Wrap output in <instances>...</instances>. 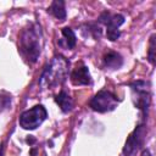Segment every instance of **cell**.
I'll list each match as a JSON object with an SVG mask.
<instances>
[{
  "mask_svg": "<svg viewBox=\"0 0 156 156\" xmlns=\"http://www.w3.org/2000/svg\"><path fill=\"white\" fill-rule=\"evenodd\" d=\"M69 79L74 85H89L91 84V76L89 73L88 67L79 62L71 72Z\"/></svg>",
  "mask_w": 156,
  "mask_h": 156,
  "instance_id": "cell-8",
  "label": "cell"
},
{
  "mask_svg": "<svg viewBox=\"0 0 156 156\" xmlns=\"http://www.w3.org/2000/svg\"><path fill=\"white\" fill-rule=\"evenodd\" d=\"M48 117L46 108L43 105H35L29 110L23 111L20 115L18 123L23 129L33 130L38 128Z\"/></svg>",
  "mask_w": 156,
  "mask_h": 156,
  "instance_id": "cell-4",
  "label": "cell"
},
{
  "mask_svg": "<svg viewBox=\"0 0 156 156\" xmlns=\"http://www.w3.org/2000/svg\"><path fill=\"white\" fill-rule=\"evenodd\" d=\"M102 60H104V65L110 69H117L123 65V57L113 50L106 51Z\"/></svg>",
  "mask_w": 156,
  "mask_h": 156,
  "instance_id": "cell-10",
  "label": "cell"
},
{
  "mask_svg": "<svg viewBox=\"0 0 156 156\" xmlns=\"http://www.w3.org/2000/svg\"><path fill=\"white\" fill-rule=\"evenodd\" d=\"M146 134H147V128L144 122L139 123L135 129L129 134V136L126 140V144L123 146V155L124 156H130L135 151H138L145 143L146 140Z\"/></svg>",
  "mask_w": 156,
  "mask_h": 156,
  "instance_id": "cell-7",
  "label": "cell"
},
{
  "mask_svg": "<svg viewBox=\"0 0 156 156\" xmlns=\"http://www.w3.org/2000/svg\"><path fill=\"white\" fill-rule=\"evenodd\" d=\"M69 61L62 55H56L44 68L40 78L39 85L41 89H54L61 87L68 77Z\"/></svg>",
  "mask_w": 156,
  "mask_h": 156,
  "instance_id": "cell-2",
  "label": "cell"
},
{
  "mask_svg": "<svg viewBox=\"0 0 156 156\" xmlns=\"http://www.w3.org/2000/svg\"><path fill=\"white\" fill-rule=\"evenodd\" d=\"M147 58L151 65H155V34L150 37V43H149V52H147Z\"/></svg>",
  "mask_w": 156,
  "mask_h": 156,
  "instance_id": "cell-15",
  "label": "cell"
},
{
  "mask_svg": "<svg viewBox=\"0 0 156 156\" xmlns=\"http://www.w3.org/2000/svg\"><path fill=\"white\" fill-rule=\"evenodd\" d=\"M118 105V99L115 94L108 90H100L98 91L89 101V106L95 112H110L115 110Z\"/></svg>",
  "mask_w": 156,
  "mask_h": 156,
  "instance_id": "cell-5",
  "label": "cell"
},
{
  "mask_svg": "<svg viewBox=\"0 0 156 156\" xmlns=\"http://www.w3.org/2000/svg\"><path fill=\"white\" fill-rule=\"evenodd\" d=\"M85 27L89 37H93L94 39H99L101 37V28L96 23H87Z\"/></svg>",
  "mask_w": 156,
  "mask_h": 156,
  "instance_id": "cell-13",
  "label": "cell"
},
{
  "mask_svg": "<svg viewBox=\"0 0 156 156\" xmlns=\"http://www.w3.org/2000/svg\"><path fill=\"white\" fill-rule=\"evenodd\" d=\"M132 89L133 102L135 107L141 112L143 121L147 118L149 107L151 104V91H150V83L145 80H134L129 84Z\"/></svg>",
  "mask_w": 156,
  "mask_h": 156,
  "instance_id": "cell-3",
  "label": "cell"
},
{
  "mask_svg": "<svg viewBox=\"0 0 156 156\" xmlns=\"http://www.w3.org/2000/svg\"><path fill=\"white\" fill-rule=\"evenodd\" d=\"M55 101H56V104L58 105V107L61 108V111L65 112V113L72 111V108H73V106H74V102H73L72 98H71L65 90H61V91L55 96Z\"/></svg>",
  "mask_w": 156,
  "mask_h": 156,
  "instance_id": "cell-11",
  "label": "cell"
},
{
  "mask_svg": "<svg viewBox=\"0 0 156 156\" xmlns=\"http://www.w3.org/2000/svg\"><path fill=\"white\" fill-rule=\"evenodd\" d=\"M57 44L60 48L66 50H72L77 44V37L73 32V29L65 27L61 29V37L57 40Z\"/></svg>",
  "mask_w": 156,
  "mask_h": 156,
  "instance_id": "cell-9",
  "label": "cell"
},
{
  "mask_svg": "<svg viewBox=\"0 0 156 156\" xmlns=\"http://www.w3.org/2000/svg\"><path fill=\"white\" fill-rule=\"evenodd\" d=\"M11 106V95L7 93H0V112L7 110Z\"/></svg>",
  "mask_w": 156,
  "mask_h": 156,
  "instance_id": "cell-14",
  "label": "cell"
},
{
  "mask_svg": "<svg viewBox=\"0 0 156 156\" xmlns=\"http://www.w3.org/2000/svg\"><path fill=\"white\" fill-rule=\"evenodd\" d=\"M98 21L102 24H105L106 27V37L108 40L115 41L119 38L121 32H119V27L124 23V16L121 13H111L108 11H104Z\"/></svg>",
  "mask_w": 156,
  "mask_h": 156,
  "instance_id": "cell-6",
  "label": "cell"
},
{
  "mask_svg": "<svg viewBox=\"0 0 156 156\" xmlns=\"http://www.w3.org/2000/svg\"><path fill=\"white\" fill-rule=\"evenodd\" d=\"M48 12L51 13L55 18L60 20V21H63L67 16V12H66V7H65V1L62 0H55L50 4L49 9H48Z\"/></svg>",
  "mask_w": 156,
  "mask_h": 156,
  "instance_id": "cell-12",
  "label": "cell"
},
{
  "mask_svg": "<svg viewBox=\"0 0 156 156\" xmlns=\"http://www.w3.org/2000/svg\"><path fill=\"white\" fill-rule=\"evenodd\" d=\"M43 32L38 22H32L21 30L18 35V51L26 62H37L43 49Z\"/></svg>",
  "mask_w": 156,
  "mask_h": 156,
  "instance_id": "cell-1",
  "label": "cell"
},
{
  "mask_svg": "<svg viewBox=\"0 0 156 156\" xmlns=\"http://www.w3.org/2000/svg\"><path fill=\"white\" fill-rule=\"evenodd\" d=\"M0 156H4V144H0Z\"/></svg>",
  "mask_w": 156,
  "mask_h": 156,
  "instance_id": "cell-17",
  "label": "cell"
},
{
  "mask_svg": "<svg viewBox=\"0 0 156 156\" xmlns=\"http://www.w3.org/2000/svg\"><path fill=\"white\" fill-rule=\"evenodd\" d=\"M141 156H151V154H150V150H147V149H144V150H143V152H141Z\"/></svg>",
  "mask_w": 156,
  "mask_h": 156,
  "instance_id": "cell-16",
  "label": "cell"
}]
</instances>
